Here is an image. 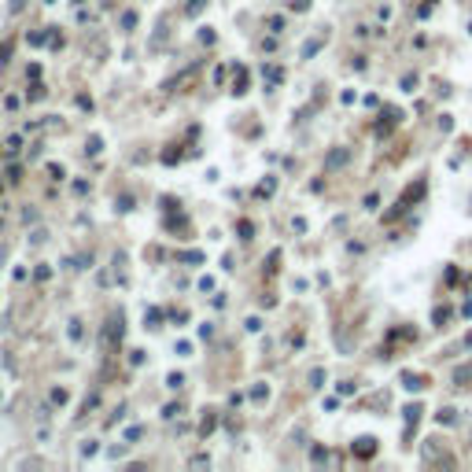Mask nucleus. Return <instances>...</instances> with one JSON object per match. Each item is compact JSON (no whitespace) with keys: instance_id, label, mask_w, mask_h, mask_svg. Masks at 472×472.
Listing matches in <instances>:
<instances>
[{"instance_id":"f03ea898","label":"nucleus","mask_w":472,"mask_h":472,"mask_svg":"<svg viewBox=\"0 0 472 472\" xmlns=\"http://www.w3.org/2000/svg\"><path fill=\"white\" fill-rule=\"evenodd\" d=\"M406 388H410V391H421L424 380H421V376H406Z\"/></svg>"},{"instance_id":"f257e3e1","label":"nucleus","mask_w":472,"mask_h":472,"mask_svg":"<svg viewBox=\"0 0 472 472\" xmlns=\"http://www.w3.org/2000/svg\"><path fill=\"white\" fill-rule=\"evenodd\" d=\"M354 454H358V457H373V454H376V439H373V435H365V439H358Z\"/></svg>"},{"instance_id":"7ed1b4c3","label":"nucleus","mask_w":472,"mask_h":472,"mask_svg":"<svg viewBox=\"0 0 472 472\" xmlns=\"http://www.w3.org/2000/svg\"><path fill=\"white\" fill-rule=\"evenodd\" d=\"M340 163H347V151H336V155L328 159V166H340Z\"/></svg>"},{"instance_id":"20e7f679","label":"nucleus","mask_w":472,"mask_h":472,"mask_svg":"<svg viewBox=\"0 0 472 472\" xmlns=\"http://www.w3.org/2000/svg\"><path fill=\"white\" fill-rule=\"evenodd\" d=\"M439 424H454V410H443V413H439Z\"/></svg>"}]
</instances>
